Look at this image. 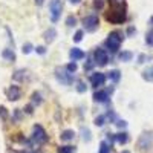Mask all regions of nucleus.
<instances>
[{
  "label": "nucleus",
  "instance_id": "1",
  "mask_svg": "<svg viewBox=\"0 0 153 153\" xmlns=\"http://www.w3.org/2000/svg\"><path fill=\"white\" fill-rule=\"evenodd\" d=\"M109 3H110V9L106 14L107 22L117 23V25L126 22L127 14H126V3L123 0H109Z\"/></svg>",
  "mask_w": 153,
  "mask_h": 153
},
{
  "label": "nucleus",
  "instance_id": "2",
  "mask_svg": "<svg viewBox=\"0 0 153 153\" xmlns=\"http://www.w3.org/2000/svg\"><path fill=\"white\" fill-rule=\"evenodd\" d=\"M123 43V34L120 31H113L109 34L107 40H106V46L110 49V52H117V51L120 49Z\"/></svg>",
  "mask_w": 153,
  "mask_h": 153
},
{
  "label": "nucleus",
  "instance_id": "3",
  "mask_svg": "<svg viewBox=\"0 0 153 153\" xmlns=\"http://www.w3.org/2000/svg\"><path fill=\"white\" fill-rule=\"evenodd\" d=\"M61 9H63L61 0H52V2L49 3V11H51V19H52V22L58 20V17L61 14Z\"/></svg>",
  "mask_w": 153,
  "mask_h": 153
},
{
  "label": "nucleus",
  "instance_id": "4",
  "mask_svg": "<svg viewBox=\"0 0 153 153\" xmlns=\"http://www.w3.org/2000/svg\"><path fill=\"white\" fill-rule=\"evenodd\" d=\"M83 25H84V29H86V31H89V32H94V31L98 28L100 20H98V17H97L95 14H92V16H87V17H84Z\"/></svg>",
  "mask_w": 153,
  "mask_h": 153
},
{
  "label": "nucleus",
  "instance_id": "5",
  "mask_svg": "<svg viewBox=\"0 0 153 153\" xmlns=\"http://www.w3.org/2000/svg\"><path fill=\"white\" fill-rule=\"evenodd\" d=\"M94 58H95V65H98V66H106L107 61H109L107 52L104 49H100V48L94 52Z\"/></svg>",
  "mask_w": 153,
  "mask_h": 153
},
{
  "label": "nucleus",
  "instance_id": "6",
  "mask_svg": "<svg viewBox=\"0 0 153 153\" xmlns=\"http://www.w3.org/2000/svg\"><path fill=\"white\" fill-rule=\"evenodd\" d=\"M32 138L35 139V141L40 144V143H46L48 141V135H46V132H45V129L40 126V124H37V126H34V135H32Z\"/></svg>",
  "mask_w": 153,
  "mask_h": 153
},
{
  "label": "nucleus",
  "instance_id": "7",
  "mask_svg": "<svg viewBox=\"0 0 153 153\" xmlns=\"http://www.w3.org/2000/svg\"><path fill=\"white\" fill-rule=\"evenodd\" d=\"M91 83L94 87H100V86H104L106 83V75L103 72H94L91 75Z\"/></svg>",
  "mask_w": 153,
  "mask_h": 153
},
{
  "label": "nucleus",
  "instance_id": "8",
  "mask_svg": "<svg viewBox=\"0 0 153 153\" xmlns=\"http://www.w3.org/2000/svg\"><path fill=\"white\" fill-rule=\"evenodd\" d=\"M152 143H153L152 135L150 133H143L141 138H139V141H138V146H139L141 150H149L152 147Z\"/></svg>",
  "mask_w": 153,
  "mask_h": 153
},
{
  "label": "nucleus",
  "instance_id": "9",
  "mask_svg": "<svg viewBox=\"0 0 153 153\" xmlns=\"http://www.w3.org/2000/svg\"><path fill=\"white\" fill-rule=\"evenodd\" d=\"M6 95H8V100L9 101H17L22 97V91H20L19 86H11L8 91H6Z\"/></svg>",
  "mask_w": 153,
  "mask_h": 153
},
{
  "label": "nucleus",
  "instance_id": "10",
  "mask_svg": "<svg viewBox=\"0 0 153 153\" xmlns=\"http://www.w3.org/2000/svg\"><path fill=\"white\" fill-rule=\"evenodd\" d=\"M57 78H58V81H61L63 84H71V83L74 81V74H71L69 71L60 74V72L57 71Z\"/></svg>",
  "mask_w": 153,
  "mask_h": 153
},
{
  "label": "nucleus",
  "instance_id": "11",
  "mask_svg": "<svg viewBox=\"0 0 153 153\" xmlns=\"http://www.w3.org/2000/svg\"><path fill=\"white\" fill-rule=\"evenodd\" d=\"M69 57H71V60H72V61H76V60H81V58H84V57H86V54L83 52L81 49H78V48H74V49H71Z\"/></svg>",
  "mask_w": 153,
  "mask_h": 153
},
{
  "label": "nucleus",
  "instance_id": "12",
  "mask_svg": "<svg viewBox=\"0 0 153 153\" xmlns=\"http://www.w3.org/2000/svg\"><path fill=\"white\" fill-rule=\"evenodd\" d=\"M94 100L98 101V103H106V101L109 100V92H107V91L95 92V94H94Z\"/></svg>",
  "mask_w": 153,
  "mask_h": 153
},
{
  "label": "nucleus",
  "instance_id": "13",
  "mask_svg": "<svg viewBox=\"0 0 153 153\" xmlns=\"http://www.w3.org/2000/svg\"><path fill=\"white\" fill-rule=\"evenodd\" d=\"M107 78H109L110 81H113V83H118L120 78H121V72H120L118 69H113V71H110V72L107 74Z\"/></svg>",
  "mask_w": 153,
  "mask_h": 153
},
{
  "label": "nucleus",
  "instance_id": "14",
  "mask_svg": "<svg viewBox=\"0 0 153 153\" xmlns=\"http://www.w3.org/2000/svg\"><path fill=\"white\" fill-rule=\"evenodd\" d=\"M118 58H120L121 61H130V60L133 58V54L130 52V51H123V52L118 55Z\"/></svg>",
  "mask_w": 153,
  "mask_h": 153
},
{
  "label": "nucleus",
  "instance_id": "15",
  "mask_svg": "<svg viewBox=\"0 0 153 153\" xmlns=\"http://www.w3.org/2000/svg\"><path fill=\"white\" fill-rule=\"evenodd\" d=\"M143 78L146 81H153V66L147 68L144 72H143Z\"/></svg>",
  "mask_w": 153,
  "mask_h": 153
},
{
  "label": "nucleus",
  "instance_id": "16",
  "mask_svg": "<svg viewBox=\"0 0 153 153\" xmlns=\"http://www.w3.org/2000/svg\"><path fill=\"white\" fill-rule=\"evenodd\" d=\"M55 35H57V31H55L54 28H51L49 31H46V32H45V40L51 43V42H52L54 38H55Z\"/></svg>",
  "mask_w": 153,
  "mask_h": 153
},
{
  "label": "nucleus",
  "instance_id": "17",
  "mask_svg": "<svg viewBox=\"0 0 153 153\" xmlns=\"http://www.w3.org/2000/svg\"><path fill=\"white\" fill-rule=\"evenodd\" d=\"M117 136V141L120 143V144H126L127 141H129V135H127L126 132H121V133H117L115 135Z\"/></svg>",
  "mask_w": 153,
  "mask_h": 153
},
{
  "label": "nucleus",
  "instance_id": "18",
  "mask_svg": "<svg viewBox=\"0 0 153 153\" xmlns=\"http://www.w3.org/2000/svg\"><path fill=\"white\" fill-rule=\"evenodd\" d=\"M60 136H61L63 141H71V139H74L75 133H74V130H65V132H63Z\"/></svg>",
  "mask_w": 153,
  "mask_h": 153
},
{
  "label": "nucleus",
  "instance_id": "19",
  "mask_svg": "<svg viewBox=\"0 0 153 153\" xmlns=\"http://www.w3.org/2000/svg\"><path fill=\"white\" fill-rule=\"evenodd\" d=\"M2 55H3V58H6L9 61L16 60V54H14V51H11V49H5L3 52H2Z\"/></svg>",
  "mask_w": 153,
  "mask_h": 153
},
{
  "label": "nucleus",
  "instance_id": "20",
  "mask_svg": "<svg viewBox=\"0 0 153 153\" xmlns=\"http://www.w3.org/2000/svg\"><path fill=\"white\" fill-rule=\"evenodd\" d=\"M74 152H75V149L72 146H61L57 150V153H74Z\"/></svg>",
  "mask_w": 153,
  "mask_h": 153
},
{
  "label": "nucleus",
  "instance_id": "21",
  "mask_svg": "<svg viewBox=\"0 0 153 153\" xmlns=\"http://www.w3.org/2000/svg\"><path fill=\"white\" fill-rule=\"evenodd\" d=\"M110 147L112 146H109L106 141H103V143L100 144V152L98 153H110Z\"/></svg>",
  "mask_w": 153,
  "mask_h": 153
},
{
  "label": "nucleus",
  "instance_id": "22",
  "mask_svg": "<svg viewBox=\"0 0 153 153\" xmlns=\"http://www.w3.org/2000/svg\"><path fill=\"white\" fill-rule=\"evenodd\" d=\"M86 89H87V86H86V83L84 81H76V91H78L80 94H84L86 92Z\"/></svg>",
  "mask_w": 153,
  "mask_h": 153
},
{
  "label": "nucleus",
  "instance_id": "23",
  "mask_svg": "<svg viewBox=\"0 0 153 153\" xmlns=\"http://www.w3.org/2000/svg\"><path fill=\"white\" fill-rule=\"evenodd\" d=\"M104 121H106V117H104V115H100V117L95 118V126H98V127L104 126Z\"/></svg>",
  "mask_w": 153,
  "mask_h": 153
},
{
  "label": "nucleus",
  "instance_id": "24",
  "mask_svg": "<svg viewBox=\"0 0 153 153\" xmlns=\"http://www.w3.org/2000/svg\"><path fill=\"white\" fill-rule=\"evenodd\" d=\"M66 25H68V26H75V25H76V19L74 16H69L66 19Z\"/></svg>",
  "mask_w": 153,
  "mask_h": 153
},
{
  "label": "nucleus",
  "instance_id": "25",
  "mask_svg": "<svg viewBox=\"0 0 153 153\" xmlns=\"http://www.w3.org/2000/svg\"><path fill=\"white\" fill-rule=\"evenodd\" d=\"M81 40H83V31L80 29V31H76V32H75V35H74V42L78 43V42H81Z\"/></svg>",
  "mask_w": 153,
  "mask_h": 153
},
{
  "label": "nucleus",
  "instance_id": "26",
  "mask_svg": "<svg viewBox=\"0 0 153 153\" xmlns=\"http://www.w3.org/2000/svg\"><path fill=\"white\" fill-rule=\"evenodd\" d=\"M32 103H34V104H40V103H42L40 94H34V95H32Z\"/></svg>",
  "mask_w": 153,
  "mask_h": 153
},
{
  "label": "nucleus",
  "instance_id": "27",
  "mask_svg": "<svg viewBox=\"0 0 153 153\" xmlns=\"http://www.w3.org/2000/svg\"><path fill=\"white\" fill-rule=\"evenodd\" d=\"M23 54H29L31 52V51H32V45L31 43H26V45H23Z\"/></svg>",
  "mask_w": 153,
  "mask_h": 153
},
{
  "label": "nucleus",
  "instance_id": "28",
  "mask_svg": "<svg viewBox=\"0 0 153 153\" xmlns=\"http://www.w3.org/2000/svg\"><path fill=\"white\" fill-rule=\"evenodd\" d=\"M68 71H69L71 74H74V72L76 71V63H75V61H72V63H69V65H68Z\"/></svg>",
  "mask_w": 153,
  "mask_h": 153
},
{
  "label": "nucleus",
  "instance_id": "29",
  "mask_svg": "<svg viewBox=\"0 0 153 153\" xmlns=\"http://www.w3.org/2000/svg\"><path fill=\"white\" fill-rule=\"evenodd\" d=\"M146 60H150V57H149V55H144V54L138 57V63H139V65H143V63H146Z\"/></svg>",
  "mask_w": 153,
  "mask_h": 153
},
{
  "label": "nucleus",
  "instance_id": "30",
  "mask_svg": "<svg viewBox=\"0 0 153 153\" xmlns=\"http://www.w3.org/2000/svg\"><path fill=\"white\" fill-rule=\"evenodd\" d=\"M103 5H104V0H95V2H94V6L97 9H101V8H103Z\"/></svg>",
  "mask_w": 153,
  "mask_h": 153
},
{
  "label": "nucleus",
  "instance_id": "31",
  "mask_svg": "<svg viewBox=\"0 0 153 153\" xmlns=\"http://www.w3.org/2000/svg\"><path fill=\"white\" fill-rule=\"evenodd\" d=\"M37 54H40V55H43V54H46V48L45 46H37Z\"/></svg>",
  "mask_w": 153,
  "mask_h": 153
},
{
  "label": "nucleus",
  "instance_id": "32",
  "mask_svg": "<svg viewBox=\"0 0 153 153\" xmlns=\"http://www.w3.org/2000/svg\"><path fill=\"white\" fill-rule=\"evenodd\" d=\"M23 74H25V71L16 72V74H14V80H22V78H23Z\"/></svg>",
  "mask_w": 153,
  "mask_h": 153
},
{
  "label": "nucleus",
  "instance_id": "33",
  "mask_svg": "<svg viewBox=\"0 0 153 153\" xmlns=\"http://www.w3.org/2000/svg\"><path fill=\"white\" fill-rule=\"evenodd\" d=\"M107 141L110 143V146H112V143L113 141H117V136H115L113 133H107Z\"/></svg>",
  "mask_w": 153,
  "mask_h": 153
},
{
  "label": "nucleus",
  "instance_id": "34",
  "mask_svg": "<svg viewBox=\"0 0 153 153\" xmlns=\"http://www.w3.org/2000/svg\"><path fill=\"white\" fill-rule=\"evenodd\" d=\"M83 133H84V135H83V139H84V141H91V136H89L91 133H89V130H87V129H86V130L83 129Z\"/></svg>",
  "mask_w": 153,
  "mask_h": 153
},
{
  "label": "nucleus",
  "instance_id": "35",
  "mask_svg": "<svg viewBox=\"0 0 153 153\" xmlns=\"http://www.w3.org/2000/svg\"><path fill=\"white\" fill-rule=\"evenodd\" d=\"M146 42H147L149 45H152V43H153V32H149V34H147V37H146Z\"/></svg>",
  "mask_w": 153,
  "mask_h": 153
},
{
  "label": "nucleus",
  "instance_id": "36",
  "mask_svg": "<svg viewBox=\"0 0 153 153\" xmlns=\"http://www.w3.org/2000/svg\"><path fill=\"white\" fill-rule=\"evenodd\" d=\"M117 126L120 127V129H124V127L127 126V123L126 121H117Z\"/></svg>",
  "mask_w": 153,
  "mask_h": 153
},
{
  "label": "nucleus",
  "instance_id": "37",
  "mask_svg": "<svg viewBox=\"0 0 153 153\" xmlns=\"http://www.w3.org/2000/svg\"><path fill=\"white\" fill-rule=\"evenodd\" d=\"M133 32H136V31H135V28H132V26H130L129 29H127V34H129V35H132Z\"/></svg>",
  "mask_w": 153,
  "mask_h": 153
},
{
  "label": "nucleus",
  "instance_id": "38",
  "mask_svg": "<svg viewBox=\"0 0 153 153\" xmlns=\"http://www.w3.org/2000/svg\"><path fill=\"white\" fill-rule=\"evenodd\" d=\"M43 2H45V0H35V3H37L38 6H42V5H43Z\"/></svg>",
  "mask_w": 153,
  "mask_h": 153
},
{
  "label": "nucleus",
  "instance_id": "39",
  "mask_svg": "<svg viewBox=\"0 0 153 153\" xmlns=\"http://www.w3.org/2000/svg\"><path fill=\"white\" fill-rule=\"evenodd\" d=\"M69 2H71V3H74V5H76V3H80L81 0H69Z\"/></svg>",
  "mask_w": 153,
  "mask_h": 153
},
{
  "label": "nucleus",
  "instance_id": "40",
  "mask_svg": "<svg viewBox=\"0 0 153 153\" xmlns=\"http://www.w3.org/2000/svg\"><path fill=\"white\" fill-rule=\"evenodd\" d=\"M26 113H32V107H31V106L26 107Z\"/></svg>",
  "mask_w": 153,
  "mask_h": 153
},
{
  "label": "nucleus",
  "instance_id": "41",
  "mask_svg": "<svg viewBox=\"0 0 153 153\" xmlns=\"http://www.w3.org/2000/svg\"><path fill=\"white\" fill-rule=\"evenodd\" d=\"M123 153H130V152H127V150H126V152H123Z\"/></svg>",
  "mask_w": 153,
  "mask_h": 153
},
{
  "label": "nucleus",
  "instance_id": "42",
  "mask_svg": "<svg viewBox=\"0 0 153 153\" xmlns=\"http://www.w3.org/2000/svg\"><path fill=\"white\" fill-rule=\"evenodd\" d=\"M150 22H152V25H153V17H152V20H150Z\"/></svg>",
  "mask_w": 153,
  "mask_h": 153
}]
</instances>
